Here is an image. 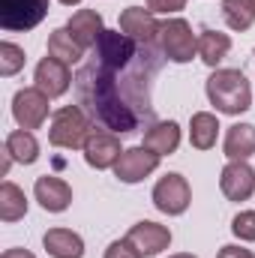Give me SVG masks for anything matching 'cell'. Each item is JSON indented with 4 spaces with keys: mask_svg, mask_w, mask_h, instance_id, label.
Listing matches in <instances>:
<instances>
[{
    "mask_svg": "<svg viewBox=\"0 0 255 258\" xmlns=\"http://www.w3.org/2000/svg\"><path fill=\"white\" fill-rule=\"evenodd\" d=\"M66 27L72 30V36L81 42V48H84V51H87V48H96L99 36L105 33L102 15H99L96 9H78V12L69 18V24H66Z\"/></svg>",
    "mask_w": 255,
    "mask_h": 258,
    "instance_id": "cell-16",
    "label": "cell"
},
{
    "mask_svg": "<svg viewBox=\"0 0 255 258\" xmlns=\"http://www.w3.org/2000/svg\"><path fill=\"white\" fill-rule=\"evenodd\" d=\"M168 258H195V255H189V252H180V255H168Z\"/></svg>",
    "mask_w": 255,
    "mask_h": 258,
    "instance_id": "cell-32",
    "label": "cell"
},
{
    "mask_svg": "<svg viewBox=\"0 0 255 258\" xmlns=\"http://www.w3.org/2000/svg\"><path fill=\"white\" fill-rule=\"evenodd\" d=\"M96 123L90 120V114L81 105H63L54 111L51 129H48V141L51 147H63V150H78L84 147V141L90 138V132Z\"/></svg>",
    "mask_w": 255,
    "mask_h": 258,
    "instance_id": "cell-3",
    "label": "cell"
},
{
    "mask_svg": "<svg viewBox=\"0 0 255 258\" xmlns=\"http://www.w3.org/2000/svg\"><path fill=\"white\" fill-rule=\"evenodd\" d=\"M120 33H126L138 45H156L159 42V21L153 18L150 9L129 6L120 12Z\"/></svg>",
    "mask_w": 255,
    "mask_h": 258,
    "instance_id": "cell-12",
    "label": "cell"
},
{
    "mask_svg": "<svg viewBox=\"0 0 255 258\" xmlns=\"http://www.w3.org/2000/svg\"><path fill=\"white\" fill-rule=\"evenodd\" d=\"M186 6V0H147V9L153 15H174Z\"/></svg>",
    "mask_w": 255,
    "mask_h": 258,
    "instance_id": "cell-28",
    "label": "cell"
},
{
    "mask_svg": "<svg viewBox=\"0 0 255 258\" xmlns=\"http://www.w3.org/2000/svg\"><path fill=\"white\" fill-rule=\"evenodd\" d=\"M126 237L138 246L141 255H159L162 249L171 246V231H168L165 225H159V222H150V219L135 222V225L129 228Z\"/></svg>",
    "mask_w": 255,
    "mask_h": 258,
    "instance_id": "cell-14",
    "label": "cell"
},
{
    "mask_svg": "<svg viewBox=\"0 0 255 258\" xmlns=\"http://www.w3.org/2000/svg\"><path fill=\"white\" fill-rule=\"evenodd\" d=\"M33 81H36V87H39L48 99L63 96L66 90L75 84V78H72V72H69V63L57 60V57H42V60L36 63Z\"/></svg>",
    "mask_w": 255,
    "mask_h": 258,
    "instance_id": "cell-10",
    "label": "cell"
},
{
    "mask_svg": "<svg viewBox=\"0 0 255 258\" xmlns=\"http://www.w3.org/2000/svg\"><path fill=\"white\" fill-rule=\"evenodd\" d=\"M159 48L171 63H189L198 54V36L186 18H168L159 24Z\"/></svg>",
    "mask_w": 255,
    "mask_h": 258,
    "instance_id": "cell-4",
    "label": "cell"
},
{
    "mask_svg": "<svg viewBox=\"0 0 255 258\" xmlns=\"http://www.w3.org/2000/svg\"><path fill=\"white\" fill-rule=\"evenodd\" d=\"M162 60V48L138 45L120 30H105L93 57L75 75L78 105L99 129H111L117 135L135 132L141 123L150 126V90Z\"/></svg>",
    "mask_w": 255,
    "mask_h": 258,
    "instance_id": "cell-1",
    "label": "cell"
},
{
    "mask_svg": "<svg viewBox=\"0 0 255 258\" xmlns=\"http://www.w3.org/2000/svg\"><path fill=\"white\" fill-rule=\"evenodd\" d=\"M48 57H57L63 63H78L84 57V48L81 42L72 36L69 27H57L51 36H48Z\"/></svg>",
    "mask_w": 255,
    "mask_h": 258,
    "instance_id": "cell-22",
    "label": "cell"
},
{
    "mask_svg": "<svg viewBox=\"0 0 255 258\" xmlns=\"http://www.w3.org/2000/svg\"><path fill=\"white\" fill-rule=\"evenodd\" d=\"M3 150L12 156V162H21V165H33L39 159V141L30 129H15L6 135V144Z\"/></svg>",
    "mask_w": 255,
    "mask_h": 258,
    "instance_id": "cell-20",
    "label": "cell"
},
{
    "mask_svg": "<svg viewBox=\"0 0 255 258\" xmlns=\"http://www.w3.org/2000/svg\"><path fill=\"white\" fill-rule=\"evenodd\" d=\"M222 18L237 33L249 30L255 24V0H222Z\"/></svg>",
    "mask_w": 255,
    "mask_h": 258,
    "instance_id": "cell-24",
    "label": "cell"
},
{
    "mask_svg": "<svg viewBox=\"0 0 255 258\" xmlns=\"http://www.w3.org/2000/svg\"><path fill=\"white\" fill-rule=\"evenodd\" d=\"M144 147L159 156H171L180 147V126L174 120H153L144 129Z\"/></svg>",
    "mask_w": 255,
    "mask_h": 258,
    "instance_id": "cell-15",
    "label": "cell"
},
{
    "mask_svg": "<svg viewBox=\"0 0 255 258\" xmlns=\"http://www.w3.org/2000/svg\"><path fill=\"white\" fill-rule=\"evenodd\" d=\"M24 213H27L24 189H18L12 180H3L0 183V219L3 222H18Z\"/></svg>",
    "mask_w": 255,
    "mask_h": 258,
    "instance_id": "cell-23",
    "label": "cell"
},
{
    "mask_svg": "<svg viewBox=\"0 0 255 258\" xmlns=\"http://www.w3.org/2000/svg\"><path fill=\"white\" fill-rule=\"evenodd\" d=\"M24 48H18L15 42H0V75L12 78L15 72L24 69Z\"/></svg>",
    "mask_w": 255,
    "mask_h": 258,
    "instance_id": "cell-25",
    "label": "cell"
},
{
    "mask_svg": "<svg viewBox=\"0 0 255 258\" xmlns=\"http://www.w3.org/2000/svg\"><path fill=\"white\" fill-rule=\"evenodd\" d=\"M222 150H225V156H228L231 162L249 159L255 153V126L252 123H234V126H228Z\"/></svg>",
    "mask_w": 255,
    "mask_h": 258,
    "instance_id": "cell-19",
    "label": "cell"
},
{
    "mask_svg": "<svg viewBox=\"0 0 255 258\" xmlns=\"http://www.w3.org/2000/svg\"><path fill=\"white\" fill-rule=\"evenodd\" d=\"M216 135H219V120H216V114H210V111H198V114H192L189 141H192L195 150H210V147L216 144Z\"/></svg>",
    "mask_w": 255,
    "mask_h": 258,
    "instance_id": "cell-21",
    "label": "cell"
},
{
    "mask_svg": "<svg viewBox=\"0 0 255 258\" xmlns=\"http://www.w3.org/2000/svg\"><path fill=\"white\" fill-rule=\"evenodd\" d=\"M228 51H231V36L228 33H219V30H210V27H204L198 33V57L207 66L216 69L228 57Z\"/></svg>",
    "mask_w": 255,
    "mask_h": 258,
    "instance_id": "cell-18",
    "label": "cell"
},
{
    "mask_svg": "<svg viewBox=\"0 0 255 258\" xmlns=\"http://www.w3.org/2000/svg\"><path fill=\"white\" fill-rule=\"evenodd\" d=\"M42 246L51 258H84V240L72 228H51L42 237Z\"/></svg>",
    "mask_w": 255,
    "mask_h": 258,
    "instance_id": "cell-17",
    "label": "cell"
},
{
    "mask_svg": "<svg viewBox=\"0 0 255 258\" xmlns=\"http://www.w3.org/2000/svg\"><path fill=\"white\" fill-rule=\"evenodd\" d=\"M105 258H144L138 252V246L123 237V240H114V243H108V249H105Z\"/></svg>",
    "mask_w": 255,
    "mask_h": 258,
    "instance_id": "cell-27",
    "label": "cell"
},
{
    "mask_svg": "<svg viewBox=\"0 0 255 258\" xmlns=\"http://www.w3.org/2000/svg\"><path fill=\"white\" fill-rule=\"evenodd\" d=\"M63 6H75V3H81V0H60Z\"/></svg>",
    "mask_w": 255,
    "mask_h": 258,
    "instance_id": "cell-31",
    "label": "cell"
},
{
    "mask_svg": "<svg viewBox=\"0 0 255 258\" xmlns=\"http://www.w3.org/2000/svg\"><path fill=\"white\" fill-rule=\"evenodd\" d=\"M159 153H153V150H147L144 144H138V147H126L123 153H120V159H117V165H114V177L120 180V183H141L147 174H153L156 168H159Z\"/></svg>",
    "mask_w": 255,
    "mask_h": 258,
    "instance_id": "cell-9",
    "label": "cell"
},
{
    "mask_svg": "<svg viewBox=\"0 0 255 258\" xmlns=\"http://www.w3.org/2000/svg\"><path fill=\"white\" fill-rule=\"evenodd\" d=\"M81 150H84V162H87L90 168H96V171L114 168L117 159H120V153H123L117 132H108V129H99V126L90 132V138L84 141Z\"/></svg>",
    "mask_w": 255,
    "mask_h": 258,
    "instance_id": "cell-8",
    "label": "cell"
},
{
    "mask_svg": "<svg viewBox=\"0 0 255 258\" xmlns=\"http://www.w3.org/2000/svg\"><path fill=\"white\" fill-rule=\"evenodd\" d=\"M48 15V0H0V27L6 33H27Z\"/></svg>",
    "mask_w": 255,
    "mask_h": 258,
    "instance_id": "cell-5",
    "label": "cell"
},
{
    "mask_svg": "<svg viewBox=\"0 0 255 258\" xmlns=\"http://www.w3.org/2000/svg\"><path fill=\"white\" fill-rule=\"evenodd\" d=\"M189 201H192V189H189V183H186V177L177 174V171L159 177V183L153 186V207L159 213L180 216V213H186Z\"/></svg>",
    "mask_w": 255,
    "mask_h": 258,
    "instance_id": "cell-6",
    "label": "cell"
},
{
    "mask_svg": "<svg viewBox=\"0 0 255 258\" xmlns=\"http://www.w3.org/2000/svg\"><path fill=\"white\" fill-rule=\"evenodd\" d=\"M216 258H255L252 249H243V246H234V243H228V246H222Z\"/></svg>",
    "mask_w": 255,
    "mask_h": 258,
    "instance_id": "cell-29",
    "label": "cell"
},
{
    "mask_svg": "<svg viewBox=\"0 0 255 258\" xmlns=\"http://www.w3.org/2000/svg\"><path fill=\"white\" fill-rule=\"evenodd\" d=\"M33 195H36L39 207L48 210V213H63L66 207L72 204V186L66 183L63 177H54V174H42V177H36V183H33Z\"/></svg>",
    "mask_w": 255,
    "mask_h": 258,
    "instance_id": "cell-13",
    "label": "cell"
},
{
    "mask_svg": "<svg viewBox=\"0 0 255 258\" xmlns=\"http://www.w3.org/2000/svg\"><path fill=\"white\" fill-rule=\"evenodd\" d=\"M231 231H234V237L252 243L255 240V210H240V213L231 219Z\"/></svg>",
    "mask_w": 255,
    "mask_h": 258,
    "instance_id": "cell-26",
    "label": "cell"
},
{
    "mask_svg": "<svg viewBox=\"0 0 255 258\" xmlns=\"http://www.w3.org/2000/svg\"><path fill=\"white\" fill-rule=\"evenodd\" d=\"M219 189L228 201H246L255 192V168L246 159H237V162H228L222 168V177H219Z\"/></svg>",
    "mask_w": 255,
    "mask_h": 258,
    "instance_id": "cell-11",
    "label": "cell"
},
{
    "mask_svg": "<svg viewBox=\"0 0 255 258\" xmlns=\"http://www.w3.org/2000/svg\"><path fill=\"white\" fill-rule=\"evenodd\" d=\"M207 99L222 114H243L252 105V87L240 69H216L207 78Z\"/></svg>",
    "mask_w": 255,
    "mask_h": 258,
    "instance_id": "cell-2",
    "label": "cell"
},
{
    "mask_svg": "<svg viewBox=\"0 0 255 258\" xmlns=\"http://www.w3.org/2000/svg\"><path fill=\"white\" fill-rule=\"evenodd\" d=\"M12 117L18 129H39L48 120V96L33 84V87H21L12 96Z\"/></svg>",
    "mask_w": 255,
    "mask_h": 258,
    "instance_id": "cell-7",
    "label": "cell"
},
{
    "mask_svg": "<svg viewBox=\"0 0 255 258\" xmlns=\"http://www.w3.org/2000/svg\"><path fill=\"white\" fill-rule=\"evenodd\" d=\"M0 258H36L33 252H27V249H6Z\"/></svg>",
    "mask_w": 255,
    "mask_h": 258,
    "instance_id": "cell-30",
    "label": "cell"
}]
</instances>
